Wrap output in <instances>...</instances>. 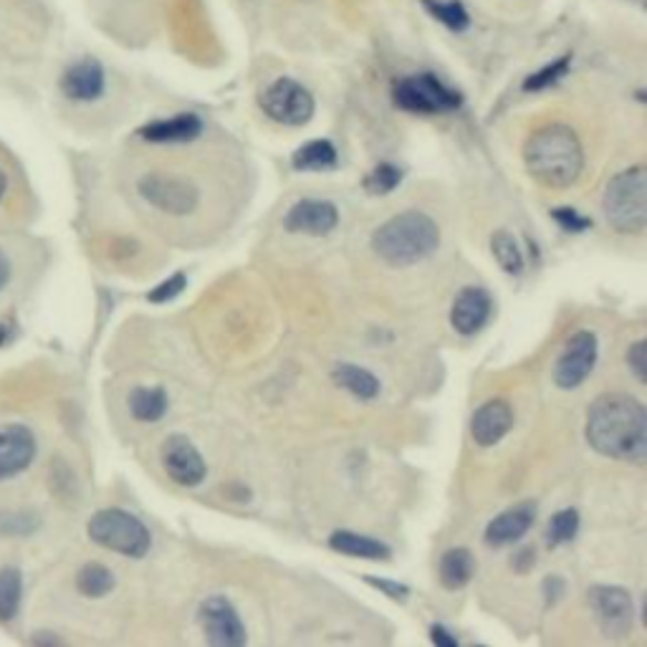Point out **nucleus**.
Segmentation results:
<instances>
[{"label": "nucleus", "instance_id": "f257e3e1", "mask_svg": "<svg viewBox=\"0 0 647 647\" xmlns=\"http://www.w3.org/2000/svg\"><path fill=\"white\" fill-rule=\"evenodd\" d=\"M587 440L597 453L643 466L647 456V413L633 395L597 397L587 413Z\"/></svg>", "mask_w": 647, "mask_h": 647}, {"label": "nucleus", "instance_id": "f03ea898", "mask_svg": "<svg viewBox=\"0 0 647 647\" xmlns=\"http://www.w3.org/2000/svg\"><path fill=\"white\" fill-rule=\"evenodd\" d=\"M526 170L536 182L546 188H570L584 167V153L580 137L566 124H546L529 137Z\"/></svg>", "mask_w": 647, "mask_h": 647}, {"label": "nucleus", "instance_id": "7ed1b4c3", "mask_svg": "<svg viewBox=\"0 0 647 647\" xmlns=\"http://www.w3.org/2000/svg\"><path fill=\"white\" fill-rule=\"evenodd\" d=\"M440 243V230L436 220L425 212L407 210L387 220L372 236V248L379 259L393 265H413L436 253Z\"/></svg>", "mask_w": 647, "mask_h": 647}, {"label": "nucleus", "instance_id": "20e7f679", "mask_svg": "<svg viewBox=\"0 0 647 647\" xmlns=\"http://www.w3.org/2000/svg\"><path fill=\"white\" fill-rule=\"evenodd\" d=\"M605 216L619 233H643L647 226V173L643 165L613 177L605 190Z\"/></svg>", "mask_w": 647, "mask_h": 647}, {"label": "nucleus", "instance_id": "39448f33", "mask_svg": "<svg viewBox=\"0 0 647 647\" xmlns=\"http://www.w3.org/2000/svg\"><path fill=\"white\" fill-rule=\"evenodd\" d=\"M86 534L94 544L109 549L114 554L142 560L153 546L147 526L137 516L122 509H102L96 511L86 524Z\"/></svg>", "mask_w": 647, "mask_h": 647}, {"label": "nucleus", "instance_id": "423d86ee", "mask_svg": "<svg viewBox=\"0 0 647 647\" xmlns=\"http://www.w3.org/2000/svg\"><path fill=\"white\" fill-rule=\"evenodd\" d=\"M39 458V436L21 420L0 422V486L13 483L33 468Z\"/></svg>", "mask_w": 647, "mask_h": 647}, {"label": "nucleus", "instance_id": "0eeeda50", "mask_svg": "<svg viewBox=\"0 0 647 647\" xmlns=\"http://www.w3.org/2000/svg\"><path fill=\"white\" fill-rule=\"evenodd\" d=\"M393 96L397 106H403L407 112L418 114H436L456 109L460 104V96L440 82L432 74H415L407 76L403 82H397L393 88Z\"/></svg>", "mask_w": 647, "mask_h": 647}, {"label": "nucleus", "instance_id": "6e6552de", "mask_svg": "<svg viewBox=\"0 0 647 647\" xmlns=\"http://www.w3.org/2000/svg\"><path fill=\"white\" fill-rule=\"evenodd\" d=\"M261 106L273 122L299 127V124H306L312 119L314 96L299 82H294V79H279V82H273L263 92Z\"/></svg>", "mask_w": 647, "mask_h": 647}, {"label": "nucleus", "instance_id": "1a4fd4ad", "mask_svg": "<svg viewBox=\"0 0 647 647\" xmlns=\"http://www.w3.org/2000/svg\"><path fill=\"white\" fill-rule=\"evenodd\" d=\"M139 195L157 210L170 216H190L198 208L200 192L190 180L173 175H147L139 180Z\"/></svg>", "mask_w": 647, "mask_h": 647}, {"label": "nucleus", "instance_id": "9d476101", "mask_svg": "<svg viewBox=\"0 0 647 647\" xmlns=\"http://www.w3.org/2000/svg\"><path fill=\"white\" fill-rule=\"evenodd\" d=\"M597 362V336L592 332H577L566 342L562 357L556 359L554 383L562 389L580 387L589 377Z\"/></svg>", "mask_w": 647, "mask_h": 647}, {"label": "nucleus", "instance_id": "9b49d317", "mask_svg": "<svg viewBox=\"0 0 647 647\" xmlns=\"http://www.w3.org/2000/svg\"><path fill=\"white\" fill-rule=\"evenodd\" d=\"M200 625L212 647L246 645V630L236 607L223 597H210L200 605Z\"/></svg>", "mask_w": 647, "mask_h": 647}, {"label": "nucleus", "instance_id": "f8f14e48", "mask_svg": "<svg viewBox=\"0 0 647 647\" xmlns=\"http://www.w3.org/2000/svg\"><path fill=\"white\" fill-rule=\"evenodd\" d=\"M163 466L177 486L195 489L206 481V460L185 436H170L163 446Z\"/></svg>", "mask_w": 647, "mask_h": 647}, {"label": "nucleus", "instance_id": "ddd939ff", "mask_svg": "<svg viewBox=\"0 0 647 647\" xmlns=\"http://www.w3.org/2000/svg\"><path fill=\"white\" fill-rule=\"evenodd\" d=\"M592 609L607 637L630 635L633 630V597L619 587H597L592 592Z\"/></svg>", "mask_w": 647, "mask_h": 647}, {"label": "nucleus", "instance_id": "4468645a", "mask_svg": "<svg viewBox=\"0 0 647 647\" xmlns=\"http://www.w3.org/2000/svg\"><path fill=\"white\" fill-rule=\"evenodd\" d=\"M61 94L74 104H92L106 88V74L96 59H79L61 74Z\"/></svg>", "mask_w": 647, "mask_h": 647}, {"label": "nucleus", "instance_id": "2eb2a0df", "mask_svg": "<svg viewBox=\"0 0 647 647\" xmlns=\"http://www.w3.org/2000/svg\"><path fill=\"white\" fill-rule=\"evenodd\" d=\"M286 228L291 233L326 236L340 223V212L326 200H301L286 212Z\"/></svg>", "mask_w": 647, "mask_h": 647}, {"label": "nucleus", "instance_id": "dca6fc26", "mask_svg": "<svg viewBox=\"0 0 647 647\" xmlns=\"http://www.w3.org/2000/svg\"><path fill=\"white\" fill-rule=\"evenodd\" d=\"M513 425V413L507 400H491L478 407L471 420V436L478 446H495Z\"/></svg>", "mask_w": 647, "mask_h": 647}, {"label": "nucleus", "instance_id": "f3484780", "mask_svg": "<svg viewBox=\"0 0 647 647\" xmlns=\"http://www.w3.org/2000/svg\"><path fill=\"white\" fill-rule=\"evenodd\" d=\"M491 316V296L486 294L483 289H463L453 304V314H450V322H453L456 332L460 334H476L481 332L486 322Z\"/></svg>", "mask_w": 647, "mask_h": 647}, {"label": "nucleus", "instance_id": "a211bd4d", "mask_svg": "<svg viewBox=\"0 0 647 647\" xmlns=\"http://www.w3.org/2000/svg\"><path fill=\"white\" fill-rule=\"evenodd\" d=\"M534 519H536L534 503H519L516 509L501 513V516H495L491 521V526L486 529V542L491 546L519 542V539L529 531V526L534 524Z\"/></svg>", "mask_w": 647, "mask_h": 647}, {"label": "nucleus", "instance_id": "6ab92c4d", "mask_svg": "<svg viewBox=\"0 0 647 647\" xmlns=\"http://www.w3.org/2000/svg\"><path fill=\"white\" fill-rule=\"evenodd\" d=\"M202 132V122L195 114H180L173 119H159L147 124L139 132L142 139L153 142V145H177V142H190Z\"/></svg>", "mask_w": 647, "mask_h": 647}, {"label": "nucleus", "instance_id": "aec40b11", "mask_svg": "<svg viewBox=\"0 0 647 647\" xmlns=\"http://www.w3.org/2000/svg\"><path fill=\"white\" fill-rule=\"evenodd\" d=\"M23 607V574L18 566H0V623L11 625Z\"/></svg>", "mask_w": 647, "mask_h": 647}, {"label": "nucleus", "instance_id": "412c9836", "mask_svg": "<svg viewBox=\"0 0 647 647\" xmlns=\"http://www.w3.org/2000/svg\"><path fill=\"white\" fill-rule=\"evenodd\" d=\"M330 546L334 552L357 556V560H389V549L377 542V539H367L359 534H349V531H336L330 539Z\"/></svg>", "mask_w": 647, "mask_h": 647}, {"label": "nucleus", "instance_id": "4be33fe9", "mask_svg": "<svg viewBox=\"0 0 647 647\" xmlns=\"http://www.w3.org/2000/svg\"><path fill=\"white\" fill-rule=\"evenodd\" d=\"M476 572V560L468 549H450L440 560V582L448 589H460L471 582Z\"/></svg>", "mask_w": 647, "mask_h": 647}, {"label": "nucleus", "instance_id": "5701e85b", "mask_svg": "<svg viewBox=\"0 0 647 647\" xmlns=\"http://www.w3.org/2000/svg\"><path fill=\"white\" fill-rule=\"evenodd\" d=\"M129 413L139 422H157L167 413V393L163 387H137L129 395Z\"/></svg>", "mask_w": 647, "mask_h": 647}, {"label": "nucleus", "instance_id": "b1692460", "mask_svg": "<svg viewBox=\"0 0 647 647\" xmlns=\"http://www.w3.org/2000/svg\"><path fill=\"white\" fill-rule=\"evenodd\" d=\"M114 587H117V580H114V574L104 564L88 562L76 572V592L88 599H102Z\"/></svg>", "mask_w": 647, "mask_h": 647}, {"label": "nucleus", "instance_id": "393cba45", "mask_svg": "<svg viewBox=\"0 0 647 647\" xmlns=\"http://www.w3.org/2000/svg\"><path fill=\"white\" fill-rule=\"evenodd\" d=\"M336 385L349 389L352 395H357L359 400H375L379 395V379L372 372L362 369L357 365H340L334 369Z\"/></svg>", "mask_w": 647, "mask_h": 647}, {"label": "nucleus", "instance_id": "a878e982", "mask_svg": "<svg viewBox=\"0 0 647 647\" xmlns=\"http://www.w3.org/2000/svg\"><path fill=\"white\" fill-rule=\"evenodd\" d=\"M336 165V149L332 142L326 139H312L309 145L296 149L294 167L296 170L319 173V170H332Z\"/></svg>", "mask_w": 647, "mask_h": 647}, {"label": "nucleus", "instance_id": "bb28decb", "mask_svg": "<svg viewBox=\"0 0 647 647\" xmlns=\"http://www.w3.org/2000/svg\"><path fill=\"white\" fill-rule=\"evenodd\" d=\"M491 248H493L495 261L501 263L503 271L519 273L521 269H524V255H521L516 238L507 233V230H495L493 238H491Z\"/></svg>", "mask_w": 647, "mask_h": 647}, {"label": "nucleus", "instance_id": "cd10ccee", "mask_svg": "<svg viewBox=\"0 0 647 647\" xmlns=\"http://www.w3.org/2000/svg\"><path fill=\"white\" fill-rule=\"evenodd\" d=\"M577 529H580V513L577 511L566 509V511L554 513L552 521H549V526H546V542L552 546L572 542L574 534H577Z\"/></svg>", "mask_w": 647, "mask_h": 647}, {"label": "nucleus", "instance_id": "c85d7f7f", "mask_svg": "<svg viewBox=\"0 0 647 647\" xmlns=\"http://www.w3.org/2000/svg\"><path fill=\"white\" fill-rule=\"evenodd\" d=\"M428 11L438 18L440 23H446L448 29L453 31H463L468 25V13L463 11V6L458 0H425Z\"/></svg>", "mask_w": 647, "mask_h": 647}, {"label": "nucleus", "instance_id": "c756f323", "mask_svg": "<svg viewBox=\"0 0 647 647\" xmlns=\"http://www.w3.org/2000/svg\"><path fill=\"white\" fill-rule=\"evenodd\" d=\"M403 180V170L400 167L389 165V163H383L377 165L375 170H372L367 177H365V188L372 192V195H385V192H393L397 185H400Z\"/></svg>", "mask_w": 647, "mask_h": 647}, {"label": "nucleus", "instance_id": "7c9ffc66", "mask_svg": "<svg viewBox=\"0 0 647 647\" xmlns=\"http://www.w3.org/2000/svg\"><path fill=\"white\" fill-rule=\"evenodd\" d=\"M566 71H570V56L556 59L554 64H549L546 69L539 71V74L531 76L529 82H526V88H529V92H539V88L552 86L554 82H560V79L566 74Z\"/></svg>", "mask_w": 647, "mask_h": 647}, {"label": "nucleus", "instance_id": "2f4dec72", "mask_svg": "<svg viewBox=\"0 0 647 647\" xmlns=\"http://www.w3.org/2000/svg\"><path fill=\"white\" fill-rule=\"evenodd\" d=\"M182 289H185V276H182V273H177V276H173L170 281L159 283L155 291H149V301H155V304H163V301L175 299Z\"/></svg>", "mask_w": 647, "mask_h": 647}, {"label": "nucleus", "instance_id": "473e14b6", "mask_svg": "<svg viewBox=\"0 0 647 647\" xmlns=\"http://www.w3.org/2000/svg\"><path fill=\"white\" fill-rule=\"evenodd\" d=\"M13 276H15L13 255H11V251H8V248L3 243H0V296H3L6 291L11 289Z\"/></svg>", "mask_w": 647, "mask_h": 647}, {"label": "nucleus", "instance_id": "72a5a7b5", "mask_svg": "<svg viewBox=\"0 0 647 647\" xmlns=\"http://www.w3.org/2000/svg\"><path fill=\"white\" fill-rule=\"evenodd\" d=\"M645 362H647V347L640 340L633 344L630 352H627V365H630V369L635 372V377L640 379V383H645Z\"/></svg>", "mask_w": 647, "mask_h": 647}, {"label": "nucleus", "instance_id": "f704fd0d", "mask_svg": "<svg viewBox=\"0 0 647 647\" xmlns=\"http://www.w3.org/2000/svg\"><path fill=\"white\" fill-rule=\"evenodd\" d=\"M552 216L556 220H560V226L566 228V230H584V228H589V220L577 216V212H574L572 208H560V210H554Z\"/></svg>", "mask_w": 647, "mask_h": 647}, {"label": "nucleus", "instance_id": "c9c22d12", "mask_svg": "<svg viewBox=\"0 0 647 647\" xmlns=\"http://www.w3.org/2000/svg\"><path fill=\"white\" fill-rule=\"evenodd\" d=\"M369 584H377V589L387 592V595H393L397 599L407 597V587H403V584H393V582H383V580H375V577H367Z\"/></svg>", "mask_w": 647, "mask_h": 647}, {"label": "nucleus", "instance_id": "e433bc0d", "mask_svg": "<svg viewBox=\"0 0 647 647\" xmlns=\"http://www.w3.org/2000/svg\"><path fill=\"white\" fill-rule=\"evenodd\" d=\"M430 637H432V643H436L438 647H456V645H458L456 637L450 635V633H446V627H440V625L432 627Z\"/></svg>", "mask_w": 647, "mask_h": 647}, {"label": "nucleus", "instance_id": "4c0bfd02", "mask_svg": "<svg viewBox=\"0 0 647 647\" xmlns=\"http://www.w3.org/2000/svg\"><path fill=\"white\" fill-rule=\"evenodd\" d=\"M8 192H11V177H8V173L0 167V206H3Z\"/></svg>", "mask_w": 647, "mask_h": 647}, {"label": "nucleus", "instance_id": "58836bf2", "mask_svg": "<svg viewBox=\"0 0 647 647\" xmlns=\"http://www.w3.org/2000/svg\"><path fill=\"white\" fill-rule=\"evenodd\" d=\"M3 336H6V332H3V330H0V342H3Z\"/></svg>", "mask_w": 647, "mask_h": 647}]
</instances>
